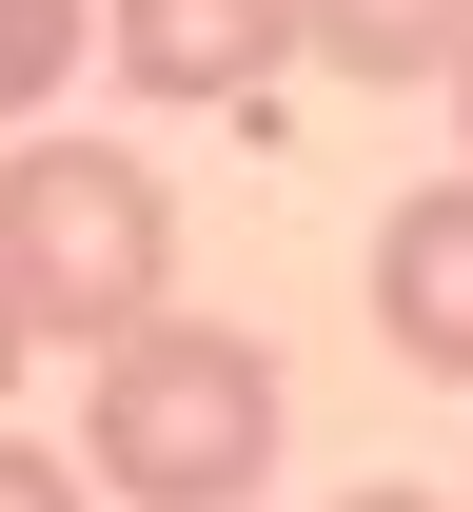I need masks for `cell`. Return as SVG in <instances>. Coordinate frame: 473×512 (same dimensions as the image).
I'll return each instance as SVG.
<instances>
[{"mask_svg":"<svg viewBox=\"0 0 473 512\" xmlns=\"http://www.w3.org/2000/svg\"><path fill=\"white\" fill-rule=\"evenodd\" d=\"M336 512H434V493H395V473H375V493H336Z\"/></svg>","mask_w":473,"mask_h":512,"instance_id":"9c48e42d","label":"cell"},{"mask_svg":"<svg viewBox=\"0 0 473 512\" xmlns=\"http://www.w3.org/2000/svg\"><path fill=\"white\" fill-rule=\"evenodd\" d=\"M99 60H119V99L257 119V99H276V60H296V0H99Z\"/></svg>","mask_w":473,"mask_h":512,"instance_id":"3957f363","label":"cell"},{"mask_svg":"<svg viewBox=\"0 0 473 512\" xmlns=\"http://www.w3.org/2000/svg\"><path fill=\"white\" fill-rule=\"evenodd\" d=\"M79 79V0H0V119H40Z\"/></svg>","mask_w":473,"mask_h":512,"instance_id":"8992f818","label":"cell"},{"mask_svg":"<svg viewBox=\"0 0 473 512\" xmlns=\"http://www.w3.org/2000/svg\"><path fill=\"white\" fill-rule=\"evenodd\" d=\"M375 335H395V375L473 394V158L375 217Z\"/></svg>","mask_w":473,"mask_h":512,"instance_id":"277c9868","label":"cell"},{"mask_svg":"<svg viewBox=\"0 0 473 512\" xmlns=\"http://www.w3.org/2000/svg\"><path fill=\"white\" fill-rule=\"evenodd\" d=\"M276 434H296V394H276V355L237 316H158L99 335V375H79V473L138 512H257L276 493Z\"/></svg>","mask_w":473,"mask_h":512,"instance_id":"6da1fadb","label":"cell"},{"mask_svg":"<svg viewBox=\"0 0 473 512\" xmlns=\"http://www.w3.org/2000/svg\"><path fill=\"white\" fill-rule=\"evenodd\" d=\"M0 276H20V316L40 335H138L158 296H178V197H158V158L138 138H20L0 158Z\"/></svg>","mask_w":473,"mask_h":512,"instance_id":"7a4b0ae2","label":"cell"},{"mask_svg":"<svg viewBox=\"0 0 473 512\" xmlns=\"http://www.w3.org/2000/svg\"><path fill=\"white\" fill-rule=\"evenodd\" d=\"M20 355H40V316H20V276H0V394H20Z\"/></svg>","mask_w":473,"mask_h":512,"instance_id":"ba28073f","label":"cell"},{"mask_svg":"<svg viewBox=\"0 0 473 512\" xmlns=\"http://www.w3.org/2000/svg\"><path fill=\"white\" fill-rule=\"evenodd\" d=\"M434 99H454V138H473V60H454V79H434Z\"/></svg>","mask_w":473,"mask_h":512,"instance_id":"30bf717a","label":"cell"},{"mask_svg":"<svg viewBox=\"0 0 473 512\" xmlns=\"http://www.w3.org/2000/svg\"><path fill=\"white\" fill-rule=\"evenodd\" d=\"M296 60H336V79H454L473 60V0H296Z\"/></svg>","mask_w":473,"mask_h":512,"instance_id":"5b68a950","label":"cell"},{"mask_svg":"<svg viewBox=\"0 0 473 512\" xmlns=\"http://www.w3.org/2000/svg\"><path fill=\"white\" fill-rule=\"evenodd\" d=\"M79 493H99V473H60L40 434H0V512H79Z\"/></svg>","mask_w":473,"mask_h":512,"instance_id":"52a82bcc","label":"cell"}]
</instances>
